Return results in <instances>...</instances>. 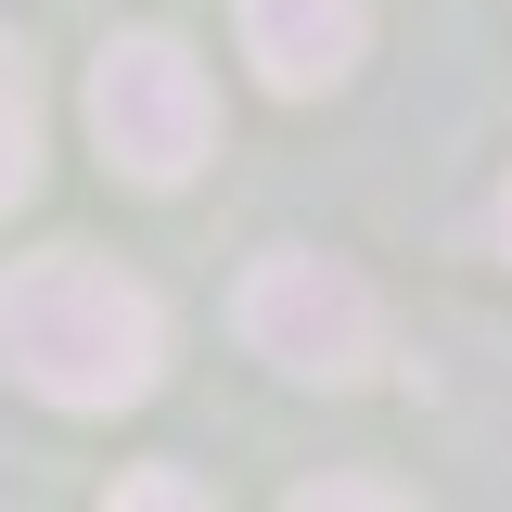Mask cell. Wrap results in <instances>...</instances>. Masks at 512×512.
<instances>
[{
  "mask_svg": "<svg viewBox=\"0 0 512 512\" xmlns=\"http://www.w3.org/2000/svg\"><path fill=\"white\" fill-rule=\"evenodd\" d=\"M0 359L52 410H128L167 372V308H154V282H128L116 256L39 244V256L0 269Z\"/></svg>",
  "mask_w": 512,
  "mask_h": 512,
  "instance_id": "cell-1",
  "label": "cell"
},
{
  "mask_svg": "<svg viewBox=\"0 0 512 512\" xmlns=\"http://www.w3.org/2000/svg\"><path fill=\"white\" fill-rule=\"evenodd\" d=\"M231 320H244L256 359L295 372V384H372V359H384V295L346 269V256H308V244L256 256L244 295H231Z\"/></svg>",
  "mask_w": 512,
  "mask_h": 512,
  "instance_id": "cell-2",
  "label": "cell"
},
{
  "mask_svg": "<svg viewBox=\"0 0 512 512\" xmlns=\"http://www.w3.org/2000/svg\"><path fill=\"white\" fill-rule=\"evenodd\" d=\"M90 141L116 154L128 180H192L205 167V141H218V90H205V64L180 52V39H103V64H90Z\"/></svg>",
  "mask_w": 512,
  "mask_h": 512,
  "instance_id": "cell-3",
  "label": "cell"
},
{
  "mask_svg": "<svg viewBox=\"0 0 512 512\" xmlns=\"http://www.w3.org/2000/svg\"><path fill=\"white\" fill-rule=\"evenodd\" d=\"M359 39H372L359 0H244V52L269 90H333L359 64Z\"/></svg>",
  "mask_w": 512,
  "mask_h": 512,
  "instance_id": "cell-4",
  "label": "cell"
},
{
  "mask_svg": "<svg viewBox=\"0 0 512 512\" xmlns=\"http://www.w3.org/2000/svg\"><path fill=\"white\" fill-rule=\"evenodd\" d=\"M39 192V77H26V52L0 39V218Z\"/></svg>",
  "mask_w": 512,
  "mask_h": 512,
  "instance_id": "cell-5",
  "label": "cell"
},
{
  "mask_svg": "<svg viewBox=\"0 0 512 512\" xmlns=\"http://www.w3.org/2000/svg\"><path fill=\"white\" fill-rule=\"evenodd\" d=\"M500 256H512V180H500Z\"/></svg>",
  "mask_w": 512,
  "mask_h": 512,
  "instance_id": "cell-6",
  "label": "cell"
}]
</instances>
